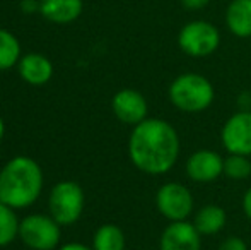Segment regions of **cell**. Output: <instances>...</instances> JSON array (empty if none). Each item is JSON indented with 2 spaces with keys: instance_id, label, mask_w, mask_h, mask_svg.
I'll list each match as a JSON object with an SVG mask.
<instances>
[{
  "instance_id": "ffe728a7",
  "label": "cell",
  "mask_w": 251,
  "mask_h": 250,
  "mask_svg": "<svg viewBox=\"0 0 251 250\" xmlns=\"http://www.w3.org/2000/svg\"><path fill=\"white\" fill-rule=\"evenodd\" d=\"M217 250H248V244L241 237H227L221 242Z\"/></svg>"
},
{
  "instance_id": "5bb4252c",
  "label": "cell",
  "mask_w": 251,
  "mask_h": 250,
  "mask_svg": "<svg viewBox=\"0 0 251 250\" xmlns=\"http://www.w3.org/2000/svg\"><path fill=\"white\" fill-rule=\"evenodd\" d=\"M224 19L232 36L251 38V0H231Z\"/></svg>"
},
{
  "instance_id": "7c38bea8",
  "label": "cell",
  "mask_w": 251,
  "mask_h": 250,
  "mask_svg": "<svg viewBox=\"0 0 251 250\" xmlns=\"http://www.w3.org/2000/svg\"><path fill=\"white\" fill-rule=\"evenodd\" d=\"M17 70L24 83L31 86H43L53 76V65L50 58L41 54H26L17 63Z\"/></svg>"
},
{
  "instance_id": "8fae6325",
  "label": "cell",
  "mask_w": 251,
  "mask_h": 250,
  "mask_svg": "<svg viewBox=\"0 0 251 250\" xmlns=\"http://www.w3.org/2000/svg\"><path fill=\"white\" fill-rule=\"evenodd\" d=\"M159 250H201V235L192 221H173L162 230Z\"/></svg>"
},
{
  "instance_id": "44dd1931",
  "label": "cell",
  "mask_w": 251,
  "mask_h": 250,
  "mask_svg": "<svg viewBox=\"0 0 251 250\" xmlns=\"http://www.w3.org/2000/svg\"><path fill=\"white\" fill-rule=\"evenodd\" d=\"M186 10H201L212 2V0H179Z\"/></svg>"
},
{
  "instance_id": "7a4b0ae2",
  "label": "cell",
  "mask_w": 251,
  "mask_h": 250,
  "mask_svg": "<svg viewBox=\"0 0 251 250\" xmlns=\"http://www.w3.org/2000/svg\"><path fill=\"white\" fill-rule=\"evenodd\" d=\"M43 170L29 156H14L0 170V202L12 209L34 204L43 190Z\"/></svg>"
},
{
  "instance_id": "ac0fdd59",
  "label": "cell",
  "mask_w": 251,
  "mask_h": 250,
  "mask_svg": "<svg viewBox=\"0 0 251 250\" xmlns=\"http://www.w3.org/2000/svg\"><path fill=\"white\" fill-rule=\"evenodd\" d=\"M19 224L21 221L16 214V209L0 202V247L12 244L19 237Z\"/></svg>"
},
{
  "instance_id": "7402d4cb",
  "label": "cell",
  "mask_w": 251,
  "mask_h": 250,
  "mask_svg": "<svg viewBox=\"0 0 251 250\" xmlns=\"http://www.w3.org/2000/svg\"><path fill=\"white\" fill-rule=\"evenodd\" d=\"M19 7L24 14H36L40 12V0H21Z\"/></svg>"
},
{
  "instance_id": "ba28073f",
  "label": "cell",
  "mask_w": 251,
  "mask_h": 250,
  "mask_svg": "<svg viewBox=\"0 0 251 250\" xmlns=\"http://www.w3.org/2000/svg\"><path fill=\"white\" fill-rule=\"evenodd\" d=\"M221 142L227 154L251 156V111L239 110L224 122Z\"/></svg>"
},
{
  "instance_id": "52a82bcc",
  "label": "cell",
  "mask_w": 251,
  "mask_h": 250,
  "mask_svg": "<svg viewBox=\"0 0 251 250\" xmlns=\"http://www.w3.org/2000/svg\"><path fill=\"white\" fill-rule=\"evenodd\" d=\"M155 207L162 218L173 221H186L195 211V199L186 185L179 182H168L155 194Z\"/></svg>"
},
{
  "instance_id": "30bf717a",
  "label": "cell",
  "mask_w": 251,
  "mask_h": 250,
  "mask_svg": "<svg viewBox=\"0 0 251 250\" xmlns=\"http://www.w3.org/2000/svg\"><path fill=\"white\" fill-rule=\"evenodd\" d=\"M186 177L195 184H210L224 175V158L212 149H199L186 158Z\"/></svg>"
},
{
  "instance_id": "d6986e66",
  "label": "cell",
  "mask_w": 251,
  "mask_h": 250,
  "mask_svg": "<svg viewBox=\"0 0 251 250\" xmlns=\"http://www.w3.org/2000/svg\"><path fill=\"white\" fill-rule=\"evenodd\" d=\"M224 175L231 180H246L251 177V160L250 156L241 154H227L224 158Z\"/></svg>"
},
{
  "instance_id": "cb8c5ba5",
  "label": "cell",
  "mask_w": 251,
  "mask_h": 250,
  "mask_svg": "<svg viewBox=\"0 0 251 250\" xmlns=\"http://www.w3.org/2000/svg\"><path fill=\"white\" fill-rule=\"evenodd\" d=\"M241 207H243V213H245V216L251 221V187L246 190L245 195H243Z\"/></svg>"
},
{
  "instance_id": "3957f363",
  "label": "cell",
  "mask_w": 251,
  "mask_h": 250,
  "mask_svg": "<svg viewBox=\"0 0 251 250\" xmlns=\"http://www.w3.org/2000/svg\"><path fill=\"white\" fill-rule=\"evenodd\" d=\"M168 98L176 110L183 113H200L212 107L215 100L214 84L199 72H185L173 79Z\"/></svg>"
},
{
  "instance_id": "e0dca14e",
  "label": "cell",
  "mask_w": 251,
  "mask_h": 250,
  "mask_svg": "<svg viewBox=\"0 0 251 250\" xmlns=\"http://www.w3.org/2000/svg\"><path fill=\"white\" fill-rule=\"evenodd\" d=\"M21 43L10 31L0 28V70H9L21 60Z\"/></svg>"
},
{
  "instance_id": "5b68a950",
  "label": "cell",
  "mask_w": 251,
  "mask_h": 250,
  "mask_svg": "<svg viewBox=\"0 0 251 250\" xmlns=\"http://www.w3.org/2000/svg\"><path fill=\"white\" fill-rule=\"evenodd\" d=\"M178 47L188 57H208L221 47V31L215 24L208 23V21H190L179 29Z\"/></svg>"
},
{
  "instance_id": "4fadbf2b",
  "label": "cell",
  "mask_w": 251,
  "mask_h": 250,
  "mask_svg": "<svg viewBox=\"0 0 251 250\" xmlns=\"http://www.w3.org/2000/svg\"><path fill=\"white\" fill-rule=\"evenodd\" d=\"M82 0H40V14L53 24H69L82 14Z\"/></svg>"
},
{
  "instance_id": "2e32d148",
  "label": "cell",
  "mask_w": 251,
  "mask_h": 250,
  "mask_svg": "<svg viewBox=\"0 0 251 250\" xmlns=\"http://www.w3.org/2000/svg\"><path fill=\"white\" fill-rule=\"evenodd\" d=\"M126 238L120 226L113 223L101 224L93 238L94 250H125Z\"/></svg>"
},
{
  "instance_id": "484cf974",
  "label": "cell",
  "mask_w": 251,
  "mask_h": 250,
  "mask_svg": "<svg viewBox=\"0 0 251 250\" xmlns=\"http://www.w3.org/2000/svg\"><path fill=\"white\" fill-rule=\"evenodd\" d=\"M3 134H5V124H3L2 117H0V142H2V139H3Z\"/></svg>"
},
{
  "instance_id": "277c9868",
  "label": "cell",
  "mask_w": 251,
  "mask_h": 250,
  "mask_svg": "<svg viewBox=\"0 0 251 250\" xmlns=\"http://www.w3.org/2000/svg\"><path fill=\"white\" fill-rule=\"evenodd\" d=\"M84 204V190L77 182L62 180L55 184L48 197V207H50V216L60 226H70L79 218L82 216Z\"/></svg>"
},
{
  "instance_id": "6da1fadb",
  "label": "cell",
  "mask_w": 251,
  "mask_h": 250,
  "mask_svg": "<svg viewBox=\"0 0 251 250\" xmlns=\"http://www.w3.org/2000/svg\"><path fill=\"white\" fill-rule=\"evenodd\" d=\"M181 153L179 134L168 120L146 118L132 129L128 158L139 171L161 177L171 171Z\"/></svg>"
},
{
  "instance_id": "9a60e30c",
  "label": "cell",
  "mask_w": 251,
  "mask_h": 250,
  "mask_svg": "<svg viewBox=\"0 0 251 250\" xmlns=\"http://www.w3.org/2000/svg\"><path fill=\"white\" fill-rule=\"evenodd\" d=\"M192 223L195 224L201 237H210V235H217L224 230L226 223H227V214H226L224 207L217 206V204H205L195 213Z\"/></svg>"
},
{
  "instance_id": "603a6c76",
  "label": "cell",
  "mask_w": 251,
  "mask_h": 250,
  "mask_svg": "<svg viewBox=\"0 0 251 250\" xmlns=\"http://www.w3.org/2000/svg\"><path fill=\"white\" fill-rule=\"evenodd\" d=\"M238 105H239V110H245V111H251V93L250 91H245L238 96Z\"/></svg>"
},
{
  "instance_id": "d4e9b609",
  "label": "cell",
  "mask_w": 251,
  "mask_h": 250,
  "mask_svg": "<svg viewBox=\"0 0 251 250\" xmlns=\"http://www.w3.org/2000/svg\"><path fill=\"white\" fill-rule=\"evenodd\" d=\"M58 250H94L93 247H87V245H84V244H65V245H62Z\"/></svg>"
},
{
  "instance_id": "9c48e42d",
  "label": "cell",
  "mask_w": 251,
  "mask_h": 250,
  "mask_svg": "<svg viewBox=\"0 0 251 250\" xmlns=\"http://www.w3.org/2000/svg\"><path fill=\"white\" fill-rule=\"evenodd\" d=\"M111 110L115 117L125 125H139L146 118H149V105L140 91L125 87L115 93L111 100Z\"/></svg>"
},
{
  "instance_id": "8992f818",
  "label": "cell",
  "mask_w": 251,
  "mask_h": 250,
  "mask_svg": "<svg viewBox=\"0 0 251 250\" xmlns=\"http://www.w3.org/2000/svg\"><path fill=\"white\" fill-rule=\"evenodd\" d=\"M60 224L47 214H29L19 224V238L31 250H55L60 244Z\"/></svg>"
}]
</instances>
